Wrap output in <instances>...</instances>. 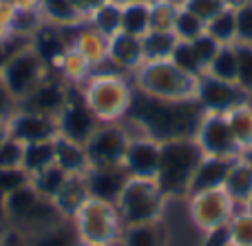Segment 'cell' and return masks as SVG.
<instances>
[{"instance_id":"obj_1","label":"cell","mask_w":252,"mask_h":246,"mask_svg":"<svg viewBox=\"0 0 252 246\" xmlns=\"http://www.w3.org/2000/svg\"><path fill=\"white\" fill-rule=\"evenodd\" d=\"M133 124H137L146 136L159 142L179 140V138H195L197 127L204 118V109L190 100H161L135 89L130 106L124 115Z\"/></svg>"},{"instance_id":"obj_2","label":"cell","mask_w":252,"mask_h":246,"mask_svg":"<svg viewBox=\"0 0 252 246\" xmlns=\"http://www.w3.org/2000/svg\"><path fill=\"white\" fill-rule=\"evenodd\" d=\"M66 222L53 200L38 195L31 184H25L4 198V224L22 233L27 240Z\"/></svg>"},{"instance_id":"obj_3","label":"cell","mask_w":252,"mask_h":246,"mask_svg":"<svg viewBox=\"0 0 252 246\" xmlns=\"http://www.w3.org/2000/svg\"><path fill=\"white\" fill-rule=\"evenodd\" d=\"M201 149L197 146L195 138H179V140L161 142L159 169L155 182L159 184L166 198H188L190 182L199 167Z\"/></svg>"},{"instance_id":"obj_4","label":"cell","mask_w":252,"mask_h":246,"mask_svg":"<svg viewBox=\"0 0 252 246\" xmlns=\"http://www.w3.org/2000/svg\"><path fill=\"white\" fill-rule=\"evenodd\" d=\"M133 84L120 71H93L82 84L89 109L100 122H120L133 100Z\"/></svg>"},{"instance_id":"obj_5","label":"cell","mask_w":252,"mask_h":246,"mask_svg":"<svg viewBox=\"0 0 252 246\" xmlns=\"http://www.w3.org/2000/svg\"><path fill=\"white\" fill-rule=\"evenodd\" d=\"M166 200L153 177H128L115 207L124 226L155 224L161 220Z\"/></svg>"},{"instance_id":"obj_6","label":"cell","mask_w":252,"mask_h":246,"mask_svg":"<svg viewBox=\"0 0 252 246\" xmlns=\"http://www.w3.org/2000/svg\"><path fill=\"white\" fill-rule=\"evenodd\" d=\"M135 89L161 100H190L195 98L197 78L170 60L144 62L135 71Z\"/></svg>"},{"instance_id":"obj_7","label":"cell","mask_w":252,"mask_h":246,"mask_svg":"<svg viewBox=\"0 0 252 246\" xmlns=\"http://www.w3.org/2000/svg\"><path fill=\"white\" fill-rule=\"evenodd\" d=\"M80 242L89 246H113L122 238L124 224L113 202L89 198L73 220Z\"/></svg>"},{"instance_id":"obj_8","label":"cell","mask_w":252,"mask_h":246,"mask_svg":"<svg viewBox=\"0 0 252 246\" xmlns=\"http://www.w3.org/2000/svg\"><path fill=\"white\" fill-rule=\"evenodd\" d=\"M51 75L42 58L31 49V44L16 49L0 67V82L4 84L16 102H22L40 82Z\"/></svg>"},{"instance_id":"obj_9","label":"cell","mask_w":252,"mask_h":246,"mask_svg":"<svg viewBox=\"0 0 252 246\" xmlns=\"http://www.w3.org/2000/svg\"><path fill=\"white\" fill-rule=\"evenodd\" d=\"M188 213L192 224L204 233L226 229L228 222L237 213V204L223 189L201 191V193L188 195Z\"/></svg>"},{"instance_id":"obj_10","label":"cell","mask_w":252,"mask_h":246,"mask_svg":"<svg viewBox=\"0 0 252 246\" xmlns=\"http://www.w3.org/2000/svg\"><path fill=\"white\" fill-rule=\"evenodd\" d=\"M56 122H58V136L69 138L73 142H82V144L100 127V120L89 109L82 87H78V84H69L66 102L62 106L60 115L56 118Z\"/></svg>"},{"instance_id":"obj_11","label":"cell","mask_w":252,"mask_h":246,"mask_svg":"<svg viewBox=\"0 0 252 246\" xmlns=\"http://www.w3.org/2000/svg\"><path fill=\"white\" fill-rule=\"evenodd\" d=\"M195 100L204 109V113H223L232 111L235 106L250 102V93L241 89L237 82H226V80L213 78L208 73H201L197 78Z\"/></svg>"},{"instance_id":"obj_12","label":"cell","mask_w":252,"mask_h":246,"mask_svg":"<svg viewBox=\"0 0 252 246\" xmlns=\"http://www.w3.org/2000/svg\"><path fill=\"white\" fill-rule=\"evenodd\" d=\"M126 144H128V133L122 127V122H100V127L93 131V136L84 142L89 164L91 167L122 164Z\"/></svg>"},{"instance_id":"obj_13","label":"cell","mask_w":252,"mask_h":246,"mask_svg":"<svg viewBox=\"0 0 252 246\" xmlns=\"http://www.w3.org/2000/svg\"><path fill=\"white\" fill-rule=\"evenodd\" d=\"M195 142L204 155L226 160H235L241 155V149L232 138V131L223 113H204L199 127H197Z\"/></svg>"},{"instance_id":"obj_14","label":"cell","mask_w":252,"mask_h":246,"mask_svg":"<svg viewBox=\"0 0 252 246\" xmlns=\"http://www.w3.org/2000/svg\"><path fill=\"white\" fill-rule=\"evenodd\" d=\"M159 155H161V142L155 138L146 136H133L128 138L122 169L128 177H153L155 180L157 169H159Z\"/></svg>"},{"instance_id":"obj_15","label":"cell","mask_w":252,"mask_h":246,"mask_svg":"<svg viewBox=\"0 0 252 246\" xmlns=\"http://www.w3.org/2000/svg\"><path fill=\"white\" fill-rule=\"evenodd\" d=\"M9 136L13 140H18L20 144L53 140V138H58V122L56 118H49V115L18 106L9 115Z\"/></svg>"},{"instance_id":"obj_16","label":"cell","mask_w":252,"mask_h":246,"mask_svg":"<svg viewBox=\"0 0 252 246\" xmlns=\"http://www.w3.org/2000/svg\"><path fill=\"white\" fill-rule=\"evenodd\" d=\"M66 93H69V84H64V82H60V80H56L53 75H49L25 100L18 102V106H20V109L35 111V113L49 115V118H58L66 102Z\"/></svg>"},{"instance_id":"obj_17","label":"cell","mask_w":252,"mask_h":246,"mask_svg":"<svg viewBox=\"0 0 252 246\" xmlns=\"http://www.w3.org/2000/svg\"><path fill=\"white\" fill-rule=\"evenodd\" d=\"M31 49L42 58V62L49 67V71L58 69L62 56L71 49V38L64 35V27H56L44 22L29 40Z\"/></svg>"},{"instance_id":"obj_18","label":"cell","mask_w":252,"mask_h":246,"mask_svg":"<svg viewBox=\"0 0 252 246\" xmlns=\"http://www.w3.org/2000/svg\"><path fill=\"white\" fill-rule=\"evenodd\" d=\"M84 176H87V184H89L91 198L106 200V202H113V204L118 202L126 180H128L122 164H113V167H91Z\"/></svg>"},{"instance_id":"obj_19","label":"cell","mask_w":252,"mask_h":246,"mask_svg":"<svg viewBox=\"0 0 252 246\" xmlns=\"http://www.w3.org/2000/svg\"><path fill=\"white\" fill-rule=\"evenodd\" d=\"M109 65L115 71H135L144 65V49H142V38L130 34H120L109 38Z\"/></svg>"},{"instance_id":"obj_20","label":"cell","mask_w":252,"mask_h":246,"mask_svg":"<svg viewBox=\"0 0 252 246\" xmlns=\"http://www.w3.org/2000/svg\"><path fill=\"white\" fill-rule=\"evenodd\" d=\"M71 47L87 58L93 71H97L100 67H104L109 62V38L102 35L97 29H93L91 25H87V22L73 29Z\"/></svg>"},{"instance_id":"obj_21","label":"cell","mask_w":252,"mask_h":246,"mask_svg":"<svg viewBox=\"0 0 252 246\" xmlns=\"http://www.w3.org/2000/svg\"><path fill=\"white\" fill-rule=\"evenodd\" d=\"M232 160L226 158H213V155H204L197 167L195 176L190 182V193H201V191H213V189H223L226 176L230 171Z\"/></svg>"},{"instance_id":"obj_22","label":"cell","mask_w":252,"mask_h":246,"mask_svg":"<svg viewBox=\"0 0 252 246\" xmlns=\"http://www.w3.org/2000/svg\"><path fill=\"white\" fill-rule=\"evenodd\" d=\"M89 198H91V193H89L87 176H69L62 189L58 191V195L53 198V204L58 207L64 220H73L75 213L82 209V204Z\"/></svg>"},{"instance_id":"obj_23","label":"cell","mask_w":252,"mask_h":246,"mask_svg":"<svg viewBox=\"0 0 252 246\" xmlns=\"http://www.w3.org/2000/svg\"><path fill=\"white\" fill-rule=\"evenodd\" d=\"M223 191L230 195L237 209H244L246 202L252 198V167L246 162L244 155L232 160L230 171H228L226 182H223Z\"/></svg>"},{"instance_id":"obj_24","label":"cell","mask_w":252,"mask_h":246,"mask_svg":"<svg viewBox=\"0 0 252 246\" xmlns=\"http://www.w3.org/2000/svg\"><path fill=\"white\" fill-rule=\"evenodd\" d=\"M56 146V164L69 176H84L89 171V155L82 142H73L69 138L58 136L53 140Z\"/></svg>"},{"instance_id":"obj_25","label":"cell","mask_w":252,"mask_h":246,"mask_svg":"<svg viewBox=\"0 0 252 246\" xmlns=\"http://www.w3.org/2000/svg\"><path fill=\"white\" fill-rule=\"evenodd\" d=\"M40 13H42L44 22L64 27V29H75V27L87 22L84 11L73 0H42L40 2Z\"/></svg>"},{"instance_id":"obj_26","label":"cell","mask_w":252,"mask_h":246,"mask_svg":"<svg viewBox=\"0 0 252 246\" xmlns=\"http://www.w3.org/2000/svg\"><path fill=\"white\" fill-rule=\"evenodd\" d=\"M122 31L137 38L151 31V0L122 2Z\"/></svg>"},{"instance_id":"obj_27","label":"cell","mask_w":252,"mask_h":246,"mask_svg":"<svg viewBox=\"0 0 252 246\" xmlns=\"http://www.w3.org/2000/svg\"><path fill=\"white\" fill-rule=\"evenodd\" d=\"M53 140L22 144V171L29 177L35 176L38 171H42V169L51 167V164H56V146H53Z\"/></svg>"},{"instance_id":"obj_28","label":"cell","mask_w":252,"mask_h":246,"mask_svg":"<svg viewBox=\"0 0 252 246\" xmlns=\"http://www.w3.org/2000/svg\"><path fill=\"white\" fill-rule=\"evenodd\" d=\"M87 25H91L93 29H97L102 35L111 38V35L122 31V2L118 0H109L102 7H97L95 11H91L87 16Z\"/></svg>"},{"instance_id":"obj_29","label":"cell","mask_w":252,"mask_h":246,"mask_svg":"<svg viewBox=\"0 0 252 246\" xmlns=\"http://www.w3.org/2000/svg\"><path fill=\"white\" fill-rule=\"evenodd\" d=\"M226 120L232 131V138L239 144L241 153L252 149V105L250 102H244V105L235 106L232 111H228Z\"/></svg>"},{"instance_id":"obj_30","label":"cell","mask_w":252,"mask_h":246,"mask_svg":"<svg viewBox=\"0 0 252 246\" xmlns=\"http://www.w3.org/2000/svg\"><path fill=\"white\" fill-rule=\"evenodd\" d=\"M177 44V35L173 31H148L142 35V49H144V62H157L168 60Z\"/></svg>"},{"instance_id":"obj_31","label":"cell","mask_w":252,"mask_h":246,"mask_svg":"<svg viewBox=\"0 0 252 246\" xmlns=\"http://www.w3.org/2000/svg\"><path fill=\"white\" fill-rule=\"evenodd\" d=\"M58 73L66 80L69 84H84L89 80V75L93 73V67L87 62V58L82 53H78L73 47L62 56L60 65H58Z\"/></svg>"},{"instance_id":"obj_32","label":"cell","mask_w":252,"mask_h":246,"mask_svg":"<svg viewBox=\"0 0 252 246\" xmlns=\"http://www.w3.org/2000/svg\"><path fill=\"white\" fill-rule=\"evenodd\" d=\"M66 177H69V173H64L58 164H51V167L38 171L35 176H31L29 184L33 186V191L38 195H42V198H47V200H53L58 195V191L62 189V184L66 182Z\"/></svg>"},{"instance_id":"obj_33","label":"cell","mask_w":252,"mask_h":246,"mask_svg":"<svg viewBox=\"0 0 252 246\" xmlns=\"http://www.w3.org/2000/svg\"><path fill=\"white\" fill-rule=\"evenodd\" d=\"M206 34L215 38L219 44H235L237 42V16L232 9H221L215 18L206 22Z\"/></svg>"},{"instance_id":"obj_34","label":"cell","mask_w":252,"mask_h":246,"mask_svg":"<svg viewBox=\"0 0 252 246\" xmlns=\"http://www.w3.org/2000/svg\"><path fill=\"white\" fill-rule=\"evenodd\" d=\"M29 246H75L80 242L78 233H75V226L71 220L62 222V224L53 226V229L44 231V233L35 235V238L27 240Z\"/></svg>"},{"instance_id":"obj_35","label":"cell","mask_w":252,"mask_h":246,"mask_svg":"<svg viewBox=\"0 0 252 246\" xmlns=\"http://www.w3.org/2000/svg\"><path fill=\"white\" fill-rule=\"evenodd\" d=\"M122 246H164V233L155 224H137V226H124Z\"/></svg>"},{"instance_id":"obj_36","label":"cell","mask_w":252,"mask_h":246,"mask_svg":"<svg viewBox=\"0 0 252 246\" xmlns=\"http://www.w3.org/2000/svg\"><path fill=\"white\" fill-rule=\"evenodd\" d=\"M206 73L213 78L226 80V82H237V53H235V44H223L217 51L215 60L208 65Z\"/></svg>"},{"instance_id":"obj_37","label":"cell","mask_w":252,"mask_h":246,"mask_svg":"<svg viewBox=\"0 0 252 246\" xmlns=\"http://www.w3.org/2000/svg\"><path fill=\"white\" fill-rule=\"evenodd\" d=\"M44 25V18L40 9H16L13 13L11 27H9V35H16L22 40H31V35Z\"/></svg>"},{"instance_id":"obj_38","label":"cell","mask_w":252,"mask_h":246,"mask_svg":"<svg viewBox=\"0 0 252 246\" xmlns=\"http://www.w3.org/2000/svg\"><path fill=\"white\" fill-rule=\"evenodd\" d=\"M226 233L230 246H252V213L246 209H237L226 226Z\"/></svg>"},{"instance_id":"obj_39","label":"cell","mask_w":252,"mask_h":246,"mask_svg":"<svg viewBox=\"0 0 252 246\" xmlns=\"http://www.w3.org/2000/svg\"><path fill=\"white\" fill-rule=\"evenodd\" d=\"M173 34L177 35V40H186L192 42L195 38H199L201 34H206V22L199 16H195L192 11H188L186 7H179L177 18H175Z\"/></svg>"},{"instance_id":"obj_40","label":"cell","mask_w":252,"mask_h":246,"mask_svg":"<svg viewBox=\"0 0 252 246\" xmlns=\"http://www.w3.org/2000/svg\"><path fill=\"white\" fill-rule=\"evenodd\" d=\"M179 7L182 4L173 2V0H151V29L173 31Z\"/></svg>"},{"instance_id":"obj_41","label":"cell","mask_w":252,"mask_h":246,"mask_svg":"<svg viewBox=\"0 0 252 246\" xmlns=\"http://www.w3.org/2000/svg\"><path fill=\"white\" fill-rule=\"evenodd\" d=\"M168 60L173 62V65H177L182 71L195 75V78H199V75L204 73V67L199 65V60H197L195 49H192V44L186 42V40H177V44H175V49H173Z\"/></svg>"},{"instance_id":"obj_42","label":"cell","mask_w":252,"mask_h":246,"mask_svg":"<svg viewBox=\"0 0 252 246\" xmlns=\"http://www.w3.org/2000/svg\"><path fill=\"white\" fill-rule=\"evenodd\" d=\"M237 53V84L252 93V44L235 42Z\"/></svg>"},{"instance_id":"obj_43","label":"cell","mask_w":252,"mask_h":246,"mask_svg":"<svg viewBox=\"0 0 252 246\" xmlns=\"http://www.w3.org/2000/svg\"><path fill=\"white\" fill-rule=\"evenodd\" d=\"M190 44H192V49H195L197 60H199V65L204 67V73H206V69H208V65L215 60L217 51L221 49V44H219L215 38H210L208 34H201L199 38H195Z\"/></svg>"},{"instance_id":"obj_44","label":"cell","mask_w":252,"mask_h":246,"mask_svg":"<svg viewBox=\"0 0 252 246\" xmlns=\"http://www.w3.org/2000/svg\"><path fill=\"white\" fill-rule=\"evenodd\" d=\"M4 169H22V144L13 138L0 144V171Z\"/></svg>"},{"instance_id":"obj_45","label":"cell","mask_w":252,"mask_h":246,"mask_svg":"<svg viewBox=\"0 0 252 246\" xmlns=\"http://www.w3.org/2000/svg\"><path fill=\"white\" fill-rule=\"evenodd\" d=\"M182 7H186L188 11H192L195 16H199L204 22H208L210 18H215L223 7V0H184Z\"/></svg>"},{"instance_id":"obj_46","label":"cell","mask_w":252,"mask_h":246,"mask_svg":"<svg viewBox=\"0 0 252 246\" xmlns=\"http://www.w3.org/2000/svg\"><path fill=\"white\" fill-rule=\"evenodd\" d=\"M25 184H29V176L22 169H4V171H0V195H4V198Z\"/></svg>"},{"instance_id":"obj_47","label":"cell","mask_w":252,"mask_h":246,"mask_svg":"<svg viewBox=\"0 0 252 246\" xmlns=\"http://www.w3.org/2000/svg\"><path fill=\"white\" fill-rule=\"evenodd\" d=\"M237 42L252 44V2L237 9Z\"/></svg>"},{"instance_id":"obj_48","label":"cell","mask_w":252,"mask_h":246,"mask_svg":"<svg viewBox=\"0 0 252 246\" xmlns=\"http://www.w3.org/2000/svg\"><path fill=\"white\" fill-rule=\"evenodd\" d=\"M0 246H29V242H27V238L22 233L7 226V229L0 231Z\"/></svg>"},{"instance_id":"obj_49","label":"cell","mask_w":252,"mask_h":246,"mask_svg":"<svg viewBox=\"0 0 252 246\" xmlns=\"http://www.w3.org/2000/svg\"><path fill=\"white\" fill-rule=\"evenodd\" d=\"M13 13H16V7H13L9 0H0V31L9 35V27H11Z\"/></svg>"},{"instance_id":"obj_50","label":"cell","mask_w":252,"mask_h":246,"mask_svg":"<svg viewBox=\"0 0 252 246\" xmlns=\"http://www.w3.org/2000/svg\"><path fill=\"white\" fill-rule=\"evenodd\" d=\"M16 109H18V102L13 100L11 93L4 89V84L0 82V115H2V118H9Z\"/></svg>"},{"instance_id":"obj_51","label":"cell","mask_w":252,"mask_h":246,"mask_svg":"<svg viewBox=\"0 0 252 246\" xmlns=\"http://www.w3.org/2000/svg\"><path fill=\"white\" fill-rule=\"evenodd\" d=\"M208 240H206L204 246H230L228 244V233L226 229H219V231H213V233H206Z\"/></svg>"},{"instance_id":"obj_52","label":"cell","mask_w":252,"mask_h":246,"mask_svg":"<svg viewBox=\"0 0 252 246\" xmlns=\"http://www.w3.org/2000/svg\"><path fill=\"white\" fill-rule=\"evenodd\" d=\"M104 2H109V0H80V9L84 11V16H89V13L95 11V9L102 7Z\"/></svg>"},{"instance_id":"obj_53","label":"cell","mask_w":252,"mask_h":246,"mask_svg":"<svg viewBox=\"0 0 252 246\" xmlns=\"http://www.w3.org/2000/svg\"><path fill=\"white\" fill-rule=\"evenodd\" d=\"M16 9H40L42 0H9Z\"/></svg>"},{"instance_id":"obj_54","label":"cell","mask_w":252,"mask_h":246,"mask_svg":"<svg viewBox=\"0 0 252 246\" xmlns=\"http://www.w3.org/2000/svg\"><path fill=\"white\" fill-rule=\"evenodd\" d=\"M7 138H11L9 136V118H2V115H0V144H2Z\"/></svg>"},{"instance_id":"obj_55","label":"cell","mask_w":252,"mask_h":246,"mask_svg":"<svg viewBox=\"0 0 252 246\" xmlns=\"http://www.w3.org/2000/svg\"><path fill=\"white\" fill-rule=\"evenodd\" d=\"M248 2H252V0H223V7H226V9H232V11H237V9L246 7Z\"/></svg>"},{"instance_id":"obj_56","label":"cell","mask_w":252,"mask_h":246,"mask_svg":"<svg viewBox=\"0 0 252 246\" xmlns=\"http://www.w3.org/2000/svg\"><path fill=\"white\" fill-rule=\"evenodd\" d=\"M0 224H4V195H0Z\"/></svg>"},{"instance_id":"obj_57","label":"cell","mask_w":252,"mask_h":246,"mask_svg":"<svg viewBox=\"0 0 252 246\" xmlns=\"http://www.w3.org/2000/svg\"><path fill=\"white\" fill-rule=\"evenodd\" d=\"M241 155H244V158H246V162H248L250 167H252V149H248V151H246V153H241Z\"/></svg>"},{"instance_id":"obj_58","label":"cell","mask_w":252,"mask_h":246,"mask_svg":"<svg viewBox=\"0 0 252 246\" xmlns=\"http://www.w3.org/2000/svg\"><path fill=\"white\" fill-rule=\"evenodd\" d=\"M244 209H246V211H248V213H252V198L248 200V202H246V207H244Z\"/></svg>"},{"instance_id":"obj_59","label":"cell","mask_w":252,"mask_h":246,"mask_svg":"<svg viewBox=\"0 0 252 246\" xmlns=\"http://www.w3.org/2000/svg\"><path fill=\"white\" fill-rule=\"evenodd\" d=\"M9 38V35L7 34H2V31H0V42H2V40H7Z\"/></svg>"},{"instance_id":"obj_60","label":"cell","mask_w":252,"mask_h":246,"mask_svg":"<svg viewBox=\"0 0 252 246\" xmlns=\"http://www.w3.org/2000/svg\"><path fill=\"white\" fill-rule=\"evenodd\" d=\"M75 246H89V244H84V242H78V244H75Z\"/></svg>"},{"instance_id":"obj_61","label":"cell","mask_w":252,"mask_h":246,"mask_svg":"<svg viewBox=\"0 0 252 246\" xmlns=\"http://www.w3.org/2000/svg\"><path fill=\"white\" fill-rule=\"evenodd\" d=\"M173 2H177V4H182V2H184V0H173Z\"/></svg>"},{"instance_id":"obj_62","label":"cell","mask_w":252,"mask_h":246,"mask_svg":"<svg viewBox=\"0 0 252 246\" xmlns=\"http://www.w3.org/2000/svg\"><path fill=\"white\" fill-rule=\"evenodd\" d=\"M73 2H75V4H78V7H80V0H73Z\"/></svg>"},{"instance_id":"obj_63","label":"cell","mask_w":252,"mask_h":246,"mask_svg":"<svg viewBox=\"0 0 252 246\" xmlns=\"http://www.w3.org/2000/svg\"><path fill=\"white\" fill-rule=\"evenodd\" d=\"M2 229H4V224H0V231H2Z\"/></svg>"},{"instance_id":"obj_64","label":"cell","mask_w":252,"mask_h":246,"mask_svg":"<svg viewBox=\"0 0 252 246\" xmlns=\"http://www.w3.org/2000/svg\"><path fill=\"white\" fill-rule=\"evenodd\" d=\"M118 2H126V0H118Z\"/></svg>"}]
</instances>
